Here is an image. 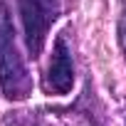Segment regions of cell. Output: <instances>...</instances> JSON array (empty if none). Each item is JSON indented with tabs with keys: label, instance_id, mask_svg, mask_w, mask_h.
Returning a JSON list of instances; mask_svg holds the SVG:
<instances>
[{
	"label": "cell",
	"instance_id": "1",
	"mask_svg": "<svg viewBox=\"0 0 126 126\" xmlns=\"http://www.w3.org/2000/svg\"><path fill=\"white\" fill-rule=\"evenodd\" d=\"M0 89L8 99H25L32 92V79L17 52L15 30L5 0H0Z\"/></svg>",
	"mask_w": 126,
	"mask_h": 126
},
{
	"label": "cell",
	"instance_id": "2",
	"mask_svg": "<svg viewBox=\"0 0 126 126\" xmlns=\"http://www.w3.org/2000/svg\"><path fill=\"white\" fill-rule=\"evenodd\" d=\"M17 13L25 30V45L30 57H40L49 27L57 17V0H17Z\"/></svg>",
	"mask_w": 126,
	"mask_h": 126
},
{
	"label": "cell",
	"instance_id": "3",
	"mask_svg": "<svg viewBox=\"0 0 126 126\" xmlns=\"http://www.w3.org/2000/svg\"><path fill=\"white\" fill-rule=\"evenodd\" d=\"M74 84V64H72V52L67 45V37L59 35L52 49V59H49V69L45 74V92L47 94H69Z\"/></svg>",
	"mask_w": 126,
	"mask_h": 126
},
{
	"label": "cell",
	"instance_id": "4",
	"mask_svg": "<svg viewBox=\"0 0 126 126\" xmlns=\"http://www.w3.org/2000/svg\"><path fill=\"white\" fill-rule=\"evenodd\" d=\"M119 45H121V52L126 59V8L121 10V17H119Z\"/></svg>",
	"mask_w": 126,
	"mask_h": 126
}]
</instances>
